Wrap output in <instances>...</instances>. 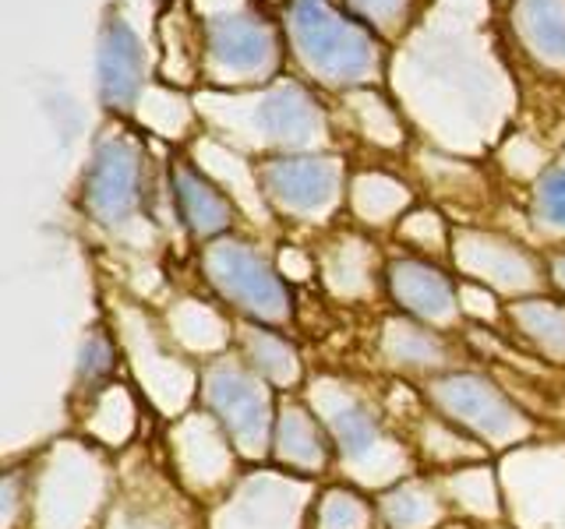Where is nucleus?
Returning a JSON list of instances; mask_svg holds the SVG:
<instances>
[{"label": "nucleus", "instance_id": "1", "mask_svg": "<svg viewBox=\"0 0 565 529\" xmlns=\"http://www.w3.org/2000/svg\"><path fill=\"white\" fill-rule=\"evenodd\" d=\"M308 406L322 420L332 449L340 455V466L353 481L371 487L399 484V476L406 473V455L396 445V438L385 434L382 417L364 396L353 392L350 385L322 378L311 385Z\"/></svg>", "mask_w": 565, "mask_h": 529}, {"label": "nucleus", "instance_id": "2", "mask_svg": "<svg viewBox=\"0 0 565 529\" xmlns=\"http://www.w3.org/2000/svg\"><path fill=\"white\" fill-rule=\"evenodd\" d=\"M290 46L318 82L350 88L379 75V43L358 18L340 14L329 0H294L287 22Z\"/></svg>", "mask_w": 565, "mask_h": 529}, {"label": "nucleus", "instance_id": "3", "mask_svg": "<svg viewBox=\"0 0 565 529\" xmlns=\"http://www.w3.org/2000/svg\"><path fill=\"white\" fill-rule=\"evenodd\" d=\"M431 410L491 449H512L534 434V423L499 385L473 370H446L424 385Z\"/></svg>", "mask_w": 565, "mask_h": 529}, {"label": "nucleus", "instance_id": "4", "mask_svg": "<svg viewBox=\"0 0 565 529\" xmlns=\"http://www.w3.org/2000/svg\"><path fill=\"white\" fill-rule=\"evenodd\" d=\"M202 272L230 307L247 314L262 325H287L294 314V300L282 272L252 244L220 237L202 247Z\"/></svg>", "mask_w": 565, "mask_h": 529}, {"label": "nucleus", "instance_id": "5", "mask_svg": "<svg viewBox=\"0 0 565 529\" xmlns=\"http://www.w3.org/2000/svg\"><path fill=\"white\" fill-rule=\"evenodd\" d=\"M202 399L205 410L216 417V423L234 441L237 455L258 458L273 452L276 410L273 396L265 388V378L255 375L241 360H209L202 370Z\"/></svg>", "mask_w": 565, "mask_h": 529}, {"label": "nucleus", "instance_id": "6", "mask_svg": "<svg viewBox=\"0 0 565 529\" xmlns=\"http://www.w3.org/2000/svg\"><path fill=\"white\" fill-rule=\"evenodd\" d=\"M82 205L99 226L124 229L146 205V159L141 145L124 134L103 138L82 176Z\"/></svg>", "mask_w": 565, "mask_h": 529}, {"label": "nucleus", "instance_id": "7", "mask_svg": "<svg viewBox=\"0 0 565 529\" xmlns=\"http://www.w3.org/2000/svg\"><path fill=\"white\" fill-rule=\"evenodd\" d=\"M202 57L216 82H265L279 67V35L255 11L212 14L202 32Z\"/></svg>", "mask_w": 565, "mask_h": 529}, {"label": "nucleus", "instance_id": "8", "mask_svg": "<svg viewBox=\"0 0 565 529\" xmlns=\"http://www.w3.org/2000/svg\"><path fill=\"white\" fill-rule=\"evenodd\" d=\"M106 490L103 466L82 445H57L50 466L35 484V529H82Z\"/></svg>", "mask_w": 565, "mask_h": 529}, {"label": "nucleus", "instance_id": "9", "mask_svg": "<svg viewBox=\"0 0 565 529\" xmlns=\"http://www.w3.org/2000/svg\"><path fill=\"white\" fill-rule=\"evenodd\" d=\"M258 187L265 202L282 216L322 223L343 198V163L332 155H279L258 170Z\"/></svg>", "mask_w": 565, "mask_h": 529}, {"label": "nucleus", "instance_id": "10", "mask_svg": "<svg viewBox=\"0 0 565 529\" xmlns=\"http://www.w3.org/2000/svg\"><path fill=\"white\" fill-rule=\"evenodd\" d=\"M452 261L459 272L481 282L484 290L534 293L541 287V261L526 247L512 244L499 234L459 229L452 237Z\"/></svg>", "mask_w": 565, "mask_h": 529}, {"label": "nucleus", "instance_id": "11", "mask_svg": "<svg viewBox=\"0 0 565 529\" xmlns=\"http://www.w3.org/2000/svg\"><path fill=\"white\" fill-rule=\"evenodd\" d=\"M308 490L297 476H252L216 511L212 529H297L308 519Z\"/></svg>", "mask_w": 565, "mask_h": 529}, {"label": "nucleus", "instance_id": "12", "mask_svg": "<svg viewBox=\"0 0 565 529\" xmlns=\"http://www.w3.org/2000/svg\"><path fill=\"white\" fill-rule=\"evenodd\" d=\"M247 131L262 145L276 149H315L326 138V114L315 102V96L297 82H279L255 99Z\"/></svg>", "mask_w": 565, "mask_h": 529}, {"label": "nucleus", "instance_id": "13", "mask_svg": "<svg viewBox=\"0 0 565 529\" xmlns=\"http://www.w3.org/2000/svg\"><path fill=\"white\" fill-rule=\"evenodd\" d=\"M170 452L181 481L194 490H209L230 481L237 449L212 413H188L173 423Z\"/></svg>", "mask_w": 565, "mask_h": 529}, {"label": "nucleus", "instance_id": "14", "mask_svg": "<svg viewBox=\"0 0 565 529\" xmlns=\"http://www.w3.org/2000/svg\"><path fill=\"white\" fill-rule=\"evenodd\" d=\"M385 282L393 300L406 311V317H417V322L438 332L452 328L459 322V314H463L459 311L456 282L420 258H393L385 269Z\"/></svg>", "mask_w": 565, "mask_h": 529}, {"label": "nucleus", "instance_id": "15", "mask_svg": "<svg viewBox=\"0 0 565 529\" xmlns=\"http://www.w3.org/2000/svg\"><path fill=\"white\" fill-rule=\"evenodd\" d=\"M99 96L114 114H128L146 85V53L135 29L120 14H110L99 29Z\"/></svg>", "mask_w": 565, "mask_h": 529}, {"label": "nucleus", "instance_id": "16", "mask_svg": "<svg viewBox=\"0 0 565 529\" xmlns=\"http://www.w3.org/2000/svg\"><path fill=\"white\" fill-rule=\"evenodd\" d=\"M120 328H124V343H128L131 357H135L138 378L146 381V392L152 396V402H159V410L177 413L191 396L194 375L159 346L156 332L149 328L146 317H138V325H131V314H120Z\"/></svg>", "mask_w": 565, "mask_h": 529}, {"label": "nucleus", "instance_id": "17", "mask_svg": "<svg viewBox=\"0 0 565 529\" xmlns=\"http://www.w3.org/2000/svg\"><path fill=\"white\" fill-rule=\"evenodd\" d=\"M273 458L294 476H318L332 463V441L322 420L300 402H282L273 431Z\"/></svg>", "mask_w": 565, "mask_h": 529}, {"label": "nucleus", "instance_id": "18", "mask_svg": "<svg viewBox=\"0 0 565 529\" xmlns=\"http://www.w3.org/2000/svg\"><path fill=\"white\" fill-rule=\"evenodd\" d=\"M173 202L177 216H181L194 240H220L234 226V202H230V194L220 184H212L199 166H173Z\"/></svg>", "mask_w": 565, "mask_h": 529}, {"label": "nucleus", "instance_id": "19", "mask_svg": "<svg viewBox=\"0 0 565 529\" xmlns=\"http://www.w3.org/2000/svg\"><path fill=\"white\" fill-rule=\"evenodd\" d=\"M379 349L388 367L411 375H435L452 364V343L417 317H385Z\"/></svg>", "mask_w": 565, "mask_h": 529}, {"label": "nucleus", "instance_id": "20", "mask_svg": "<svg viewBox=\"0 0 565 529\" xmlns=\"http://www.w3.org/2000/svg\"><path fill=\"white\" fill-rule=\"evenodd\" d=\"M512 29L530 57L565 71V0H512Z\"/></svg>", "mask_w": 565, "mask_h": 529}, {"label": "nucleus", "instance_id": "21", "mask_svg": "<svg viewBox=\"0 0 565 529\" xmlns=\"http://www.w3.org/2000/svg\"><path fill=\"white\" fill-rule=\"evenodd\" d=\"M375 519L382 529H435L446 519V498L424 481H399L382 490Z\"/></svg>", "mask_w": 565, "mask_h": 529}, {"label": "nucleus", "instance_id": "22", "mask_svg": "<svg viewBox=\"0 0 565 529\" xmlns=\"http://www.w3.org/2000/svg\"><path fill=\"white\" fill-rule=\"evenodd\" d=\"M505 317L530 349L552 364H565V307L547 296H523L509 304Z\"/></svg>", "mask_w": 565, "mask_h": 529}, {"label": "nucleus", "instance_id": "23", "mask_svg": "<svg viewBox=\"0 0 565 529\" xmlns=\"http://www.w3.org/2000/svg\"><path fill=\"white\" fill-rule=\"evenodd\" d=\"M241 353L244 364L276 388H297L305 378L297 349L273 328H262L255 322L241 325Z\"/></svg>", "mask_w": 565, "mask_h": 529}, {"label": "nucleus", "instance_id": "24", "mask_svg": "<svg viewBox=\"0 0 565 529\" xmlns=\"http://www.w3.org/2000/svg\"><path fill=\"white\" fill-rule=\"evenodd\" d=\"M322 276H326V287L335 296H347V300L371 296V290H375V272H371L367 244L358 237L335 240L322 258Z\"/></svg>", "mask_w": 565, "mask_h": 529}, {"label": "nucleus", "instance_id": "25", "mask_svg": "<svg viewBox=\"0 0 565 529\" xmlns=\"http://www.w3.org/2000/svg\"><path fill=\"white\" fill-rule=\"evenodd\" d=\"M411 205V191L399 184L396 176L385 173H361L350 184V208L358 212V219L367 226L393 223L399 212Z\"/></svg>", "mask_w": 565, "mask_h": 529}, {"label": "nucleus", "instance_id": "26", "mask_svg": "<svg viewBox=\"0 0 565 529\" xmlns=\"http://www.w3.org/2000/svg\"><path fill=\"white\" fill-rule=\"evenodd\" d=\"M167 325L173 332V339H181L194 353H216L230 339L226 322L209 304H202V300H181L170 311Z\"/></svg>", "mask_w": 565, "mask_h": 529}, {"label": "nucleus", "instance_id": "27", "mask_svg": "<svg viewBox=\"0 0 565 529\" xmlns=\"http://www.w3.org/2000/svg\"><path fill=\"white\" fill-rule=\"evenodd\" d=\"M441 490L449 494L452 505H459L477 519H499L502 516L499 484H494L491 466H459L446 476V481H441Z\"/></svg>", "mask_w": 565, "mask_h": 529}, {"label": "nucleus", "instance_id": "28", "mask_svg": "<svg viewBox=\"0 0 565 529\" xmlns=\"http://www.w3.org/2000/svg\"><path fill=\"white\" fill-rule=\"evenodd\" d=\"M375 511L350 487H329L311 501L308 529H371Z\"/></svg>", "mask_w": 565, "mask_h": 529}, {"label": "nucleus", "instance_id": "29", "mask_svg": "<svg viewBox=\"0 0 565 529\" xmlns=\"http://www.w3.org/2000/svg\"><path fill=\"white\" fill-rule=\"evenodd\" d=\"M85 431L99 438L103 445H124V441L131 438L135 431V406H131V396L124 385H103L99 399L93 402V410H88V420H85Z\"/></svg>", "mask_w": 565, "mask_h": 529}, {"label": "nucleus", "instance_id": "30", "mask_svg": "<svg viewBox=\"0 0 565 529\" xmlns=\"http://www.w3.org/2000/svg\"><path fill=\"white\" fill-rule=\"evenodd\" d=\"M420 452L431 458V463H477L484 458L481 441L470 434H459V428L446 423L441 417H431L420 423Z\"/></svg>", "mask_w": 565, "mask_h": 529}, {"label": "nucleus", "instance_id": "31", "mask_svg": "<svg viewBox=\"0 0 565 529\" xmlns=\"http://www.w3.org/2000/svg\"><path fill=\"white\" fill-rule=\"evenodd\" d=\"M534 223L547 234H565V163L547 166L534 187Z\"/></svg>", "mask_w": 565, "mask_h": 529}, {"label": "nucleus", "instance_id": "32", "mask_svg": "<svg viewBox=\"0 0 565 529\" xmlns=\"http://www.w3.org/2000/svg\"><path fill=\"white\" fill-rule=\"evenodd\" d=\"M114 343L103 332H88L85 343L78 349V385H85L88 392H96V385H103L114 375Z\"/></svg>", "mask_w": 565, "mask_h": 529}, {"label": "nucleus", "instance_id": "33", "mask_svg": "<svg viewBox=\"0 0 565 529\" xmlns=\"http://www.w3.org/2000/svg\"><path fill=\"white\" fill-rule=\"evenodd\" d=\"M358 114H361V128L367 131L371 141H379V145H399L403 141V128L396 120V110L388 102H382L379 96H361Z\"/></svg>", "mask_w": 565, "mask_h": 529}, {"label": "nucleus", "instance_id": "34", "mask_svg": "<svg viewBox=\"0 0 565 529\" xmlns=\"http://www.w3.org/2000/svg\"><path fill=\"white\" fill-rule=\"evenodd\" d=\"M350 18L358 22H371L382 32H399L406 25V11H411V0H343Z\"/></svg>", "mask_w": 565, "mask_h": 529}, {"label": "nucleus", "instance_id": "35", "mask_svg": "<svg viewBox=\"0 0 565 529\" xmlns=\"http://www.w3.org/2000/svg\"><path fill=\"white\" fill-rule=\"evenodd\" d=\"M399 234L411 244L428 247V251H446V244H449L446 223H441L435 212H411V216H403Z\"/></svg>", "mask_w": 565, "mask_h": 529}, {"label": "nucleus", "instance_id": "36", "mask_svg": "<svg viewBox=\"0 0 565 529\" xmlns=\"http://www.w3.org/2000/svg\"><path fill=\"white\" fill-rule=\"evenodd\" d=\"M459 311L470 317H481V322H494V317H499L491 290H477V282H463V287H459Z\"/></svg>", "mask_w": 565, "mask_h": 529}, {"label": "nucleus", "instance_id": "37", "mask_svg": "<svg viewBox=\"0 0 565 529\" xmlns=\"http://www.w3.org/2000/svg\"><path fill=\"white\" fill-rule=\"evenodd\" d=\"M106 529H170V522L163 516H156L152 508L120 505L110 516V526H106Z\"/></svg>", "mask_w": 565, "mask_h": 529}, {"label": "nucleus", "instance_id": "38", "mask_svg": "<svg viewBox=\"0 0 565 529\" xmlns=\"http://www.w3.org/2000/svg\"><path fill=\"white\" fill-rule=\"evenodd\" d=\"M279 272L290 276V279H308L311 276V258H305L300 251H294V247H287V251L279 255Z\"/></svg>", "mask_w": 565, "mask_h": 529}, {"label": "nucleus", "instance_id": "39", "mask_svg": "<svg viewBox=\"0 0 565 529\" xmlns=\"http://www.w3.org/2000/svg\"><path fill=\"white\" fill-rule=\"evenodd\" d=\"M547 272H552V282H555V287L565 290V255H555V258H552V269H547Z\"/></svg>", "mask_w": 565, "mask_h": 529}]
</instances>
